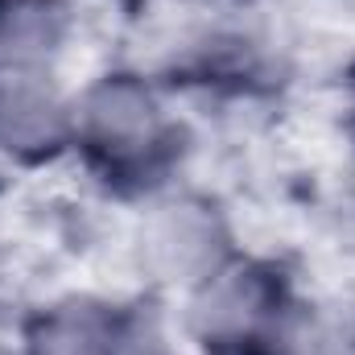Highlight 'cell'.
<instances>
[{
    "mask_svg": "<svg viewBox=\"0 0 355 355\" xmlns=\"http://www.w3.org/2000/svg\"><path fill=\"white\" fill-rule=\"evenodd\" d=\"M75 162V87L62 71L0 75V170L42 174Z\"/></svg>",
    "mask_w": 355,
    "mask_h": 355,
    "instance_id": "277c9868",
    "label": "cell"
},
{
    "mask_svg": "<svg viewBox=\"0 0 355 355\" xmlns=\"http://www.w3.org/2000/svg\"><path fill=\"white\" fill-rule=\"evenodd\" d=\"M335 215L355 236V137L343 153V162H339V174H335Z\"/></svg>",
    "mask_w": 355,
    "mask_h": 355,
    "instance_id": "52a82bcc",
    "label": "cell"
},
{
    "mask_svg": "<svg viewBox=\"0 0 355 355\" xmlns=\"http://www.w3.org/2000/svg\"><path fill=\"white\" fill-rule=\"evenodd\" d=\"M21 355H128V297L67 289L17 322Z\"/></svg>",
    "mask_w": 355,
    "mask_h": 355,
    "instance_id": "5b68a950",
    "label": "cell"
},
{
    "mask_svg": "<svg viewBox=\"0 0 355 355\" xmlns=\"http://www.w3.org/2000/svg\"><path fill=\"white\" fill-rule=\"evenodd\" d=\"M124 248L141 289L166 302H178L240 252L227 207L182 182L137 202Z\"/></svg>",
    "mask_w": 355,
    "mask_h": 355,
    "instance_id": "3957f363",
    "label": "cell"
},
{
    "mask_svg": "<svg viewBox=\"0 0 355 355\" xmlns=\"http://www.w3.org/2000/svg\"><path fill=\"white\" fill-rule=\"evenodd\" d=\"M174 99L145 67H107L75 83V166L124 202L178 186L190 137Z\"/></svg>",
    "mask_w": 355,
    "mask_h": 355,
    "instance_id": "6da1fadb",
    "label": "cell"
},
{
    "mask_svg": "<svg viewBox=\"0 0 355 355\" xmlns=\"http://www.w3.org/2000/svg\"><path fill=\"white\" fill-rule=\"evenodd\" d=\"M0 355H21V347H17V335H0Z\"/></svg>",
    "mask_w": 355,
    "mask_h": 355,
    "instance_id": "ba28073f",
    "label": "cell"
},
{
    "mask_svg": "<svg viewBox=\"0 0 355 355\" xmlns=\"http://www.w3.org/2000/svg\"><path fill=\"white\" fill-rule=\"evenodd\" d=\"M302 281L272 257L236 252L174 302L186 355H272Z\"/></svg>",
    "mask_w": 355,
    "mask_h": 355,
    "instance_id": "7a4b0ae2",
    "label": "cell"
},
{
    "mask_svg": "<svg viewBox=\"0 0 355 355\" xmlns=\"http://www.w3.org/2000/svg\"><path fill=\"white\" fill-rule=\"evenodd\" d=\"M79 33L71 0H0V75L58 71Z\"/></svg>",
    "mask_w": 355,
    "mask_h": 355,
    "instance_id": "8992f818",
    "label": "cell"
}]
</instances>
